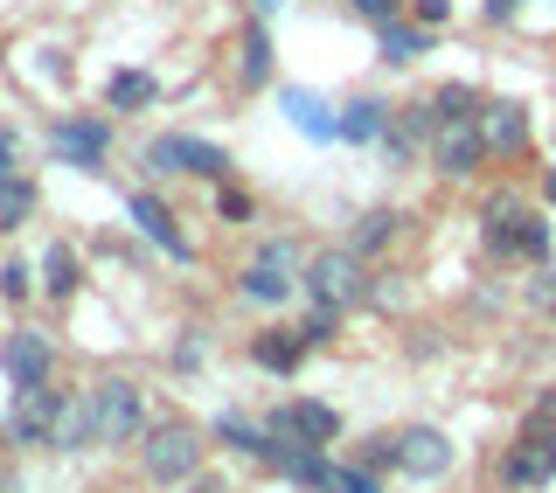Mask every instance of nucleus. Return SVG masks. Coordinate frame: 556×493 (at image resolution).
Wrapping results in <instances>:
<instances>
[{
  "instance_id": "412c9836",
  "label": "nucleus",
  "mask_w": 556,
  "mask_h": 493,
  "mask_svg": "<svg viewBox=\"0 0 556 493\" xmlns=\"http://www.w3.org/2000/svg\"><path fill=\"white\" fill-rule=\"evenodd\" d=\"M237 84H243V91H265V84H271V28H265V22H251V28H243V49H237Z\"/></svg>"
},
{
  "instance_id": "2f4dec72",
  "label": "nucleus",
  "mask_w": 556,
  "mask_h": 493,
  "mask_svg": "<svg viewBox=\"0 0 556 493\" xmlns=\"http://www.w3.org/2000/svg\"><path fill=\"white\" fill-rule=\"evenodd\" d=\"M22 174V139H14V126H0V181H14Z\"/></svg>"
},
{
  "instance_id": "9b49d317",
  "label": "nucleus",
  "mask_w": 556,
  "mask_h": 493,
  "mask_svg": "<svg viewBox=\"0 0 556 493\" xmlns=\"http://www.w3.org/2000/svg\"><path fill=\"white\" fill-rule=\"evenodd\" d=\"M300 271L306 264H271V257H251L237 271V299H251V306H286L292 292H306L300 286Z\"/></svg>"
},
{
  "instance_id": "b1692460",
  "label": "nucleus",
  "mask_w": 556,
  "mask_h": 493,
  "mask_svg": "<svg viewBox=\"0 0 556 493\" xmlns=\"http://www.w3.org/2000/svg\"><path fill=\"white\" fill-rule=\"evenodd\" d=\"M376 42H382V63H417L431 49V28L425 22H396V28H382Z\"/></svg>"
},
{
  "instance_id": "f03ea898",
  "label": "nucleus",
  "mask_w": 556,
  "mask_h": 493,
  "mask_svg": "<svg viewBox=\"0 0 556 493\" xmlns=\"http://www.w3.org/2000/svg\"><path fill=\"white\" fill-rule=\"evenodd\" d=\"M300 286H306L313 306L348 313V306H362V299L376 292V278H369V257H362V251H348V243H327V251H313V257H306Z\"/></svg>"
},
{
  "instance_id": "cd10ccee",
  "label": "nucleus",
  "mask_w": 556,
  "mask_h": 493,
  "mask_svg": "<svg viewBox=\"0 0 556 493\" xmlns=\"http://www.w3.org/2000/svg\"><path fill=\"white\" fill-rule=\"evenodd\" d=\"M300 333H306V347H327V341L341 333V313H334V306H313L306 320H300Z\"/></svg>"
},
{
  "instance_id": "2eb2a0df",
  "label": "nucleus",
  "mask_w": 556,
  "mask_h": 493,
  "mask_svg": "<svg viewBox=\"0 0 556 493\" xmlns=\"http://www.w3.org/2000/svg\"><path fill=\"white\" fill-rule=\"evenodd\" d=\"M278 112H286L306 139H341V112H334V104H320L313 91H292V84H286V91H278Z\"/></svg>"
},
{
  "instance_id": "aec40b11",
  "label": "nucleus",
  "mask_w": 556,
  "mask_h": 493,
  "mask_svg": "<svg viewBox=\"0 0 556 493\" xmlns=\"http://www.w3.org/2000/svg\"><path fill=\"white\" fill-rule=\"evenodd\" d=\"M396 237H404V208H362V216H355V230H348V251L376 257L382 243H396Z\"/></svg>"
},
{
  "instance_id": "4468645a",
  "label": "nucleus",
  "mask_w": 556,
  "mask_h": 493,
  "mask_svg": "<svg viewBox=\"0 0 556 493\" xmlns=\"http://www.w3.org/2000/svg\"><path fill=\"white\" fill-rule=\"evenodd\" d=\"M521 230H529V202H486V216H480V237H486V251H494L501 264H508V257H521Z\"/></svg>"
},
{
  "instance_id": "20e7f679",
  "label": "nucleus",
  "mask_w": 556,
  "mask_h": 493,
  "mask_svg": "<svg viewBox=\"0 0 556 493\" xmlns=\"http://www.w3.org/2000/svg\"><path fill=\"white\" fill-rule=\"evenodd\" d=\"M84 417H91V445H132V438H147V403H139L132 376H98L84 390Z\"/></svg>"
},
{
  "instance_id": "6e6552de",
  "label": "nucleus",
  "mask_w": 556,
  "mask_h": 493,
  "mask_svg": "<svg viewBox=\"0 0 556 493\" xmlns=\"http://www.w3.org/2000/svg\"><path fill=\"white\" fill-rule=\"evenodd\" d=\"M556 480V431L521 417V438L501 452V486H543Z\"/></svg>"
},
{
  "instance_id": "9d476101",
  "label": "nucleus",
  "mask_w": 556,
  "mask_h": 493,
  "mask_svg": "<svg viewBox=\"0 0 556 493\" xmlns=\"http://www.w3.org/2000/svg\"><path fill=\"white\" fill-rule=\"evenodd\" d=\"M271 431L327 452L341 438V410H334V403H313V396H292V403H278V410H271Z\"/></svg>"
},
{
  "instance_id": "72a5a7b5",
  "label": "nucleus",
  "mask_w": 556,
  "mask_h": 493,
  "mask_svg": "<svg viewBox=\"0 0 556 493\" xmlns=\"http://www.w3.org/2000/svg\"><path fill=\"white\" fill-rule=\"evenodd\" d=\"M334 493H382L362 466H334Z\"/></svg>"
},
{
  "instance_id": "a211bd4d",
  "label": "nucleus",
  "mask_w": 556,
  "mask_h": 493,
  "mask_svg": "<svg viewBox=\"0 0 556 493\" xmlns=\"http://www.w3.org/2000/svg\"><path fill=\"white\" fill-rule=\"evenodd\" d=\"M77 286H84V257H77V243H49L42 251V299H77Z\"/></svg>"
},
{
  "instance_id": "1a4fd4ad",
  "label": "nucleus",
  "mask_w": 556,
  "mask_h": 493,
  "mask_svg": "<svg viewBox=\"0 0 556 493\" xmlns=\"http://www.w3.org/2000/svg\"><path fill=\"white\" fill-rule=\"evenodd\" d=\"M396 472H410V480H445L452 472V438L439 425H404L396 431Z\"/></svg>"
},
{
  "instance_id": "7c9ffc66",
  "label": "nucleus",
  "mask_w": 556,
  "mask_h": 493,
  "mask_svg": "<svg viewBox=\"0 0 556 493\" xmlns=\"http://www.w3.org/2000/svg\"><path fill=\"white\" fill-rule=\"evenodd\" d=\"M251 208H257V202L243 195V188H230V181L216 188V216H230V223H251Z\"/></svg>"
},
{
  "instance_id": "dca6fc26",
  "label": "nucleus",
  "mask_w": 556,
  "mask_h": 493,
  "mask_svg": "<svg viewBox=\"0 0 556 493\" xmlns=\"http://www.w3.org/2000/svg\"><path fill=\"white\" fill-rule=\"evenodd\" d=\"M300 355H306V333H300V327H265V333L251 341V362L271 368V376H292V368H300Z\"/></svg>"
},
{
  "instance_id": "5701e85b",
  "label": "nucleus",
  "mask_w": 556,
  "mask_h": 493,
  "mask_svg": "<svg viewBox=\"0 0 556 493\" xmlns=\"http://www.w3.org/2000/svg\"><path fill=\"white\" fill-rule=\"evenodd\" d=\"M147 174H195V139L188 132H167V139H147Z\"/></svg>"
},
{
  "instance_id": "4be33fe9",
  "label": "nucleus",
  "mask_w": 556,
  "mask_h": 493,
  "mask_svg": "<svg viewBox=\"0 0 556 493\" xmlns=\"http://www.w3.org/2000/svg\"><path fill=\"white\" fill-rule=\"evenodd\" d=\"M480 91L473 84H439V91L425 98V112H431V126H459V118H480Z\"/></svg>"
},
{
  "instance_id": "c9c22d12",
  "label": "nucleus",
  "mask_w": 556,
  "mask_h": 493,
  "mask_svg": "<svg viewBox=\"0 0 556 493\" xmlns=\"http://www.w3.org/2000/svg\"><path fill=\"white\" fill-rule=\"evenodd\" d=\"M521 14V0H486V22H515Z\"/></svg>"
},
{
  "instance_id": "39448f33",
  "label": "nucleus",
  "mask_w": 556,
  "mask_h": 493,
  "mask_svg": "<svg viewBox=\"0 0 556 493\" xmlns=\"http://www.w3.org/2000/svg\"><path fill=\"white\" fill-rule=\"evenodd\" d=\"M49 153H56V167L104 174V161H112V126H104L98 112H70V118L49 126Z\"/></svg>"
},
{
  "instance_id": "c85d7f7f",
  "label": "nucleus",
  "mask_w": 556,
  "mask_h": 493,
  "mask_svg": "<svg viewBox=\"0 0 556 493\" xmlns=\"http://www.w3.org/2000/svg\"><path fill=\"white\" fill-rule=\"evenodd\" d=\"M28 292H35V271L22 257H8V264H0V299H28Z\"/></svg>"
},
{
  "instance_id": "423d86ee",
  "label": "nucleus",
  "mask_w": 556,
  "mask_h": 493,
  "mask_svg": "<svg viewBox=\"0 0 556 493\" xmlns=\"http://www.w3.org/2000/svg\"><path fill=\"white\" fill-rule=\"evenodd\" d=\"M0 376L14 390H35V382H56V341L42 327H14L0 333Z\"/></svg>"
},
{
  "instance_id": "f257e3e1",
  "label": "nucleus",
  "mask_w": 556,
  "mask_h": 493,
  "mask_svg": "<svg viewBox=\"0 0 556 493\" xmlns=\"http://www.w3.org/2000/svg\"><path fill=\"white\" fill-rule=\"evenodd\" d=\"M139 466H147L153 486H195L202 466H208V445L188 417H161L147 425V445H139Z\"/></svg>"
},
{
  "instance_id": "a878e982",
  "label": "nucleus",
  "mask_w": 556,
  "mask_h": 493,
  "mask_svg": "<svg viewBox=\"0 0 556 493\" xmlns=\"http://www.w3.org/2000/svg\"><path fill=\"white\" fill-rule=\"evenodd\" d=\"M348 8H355V22H369L376 35L396 28V22H410V0H348Z\"/></svg>"
},
{
  "instance_id": "393cba45",
  "label": "nucleus",
  "mask_w": 556,
  "mask_h": 493,
  "mask_svg": "<svg viewBox=\"0 0 556 493\" xmlns=\"http://www.w3.org/2000/svg\"><path fill=\"white\" fill-rule=\"evenodd\" d=\"M28 216H35V181H28V174L0 181V230H22Z\"/></svg>"
},
{
  "instance_id": "bb28decb",
  "label": "nucleus",
  "mask_w": 556,
  "mask_h": 493,
  "mask_svg": "<svg viewBox=\"0 0 556 493\" xmlns=\"http://www.w3.org/2000/svg\"><path fill=\"white\" fill-rule=\"evenodd\" d=\"M216 438H223V445H237V452H257V459H265V445H271V431L243 425V417H216Z\"/></svg>"
},
{
  "instance_id": "0eeeda50",
  "label": "nucleus",
  "mask_w": 556,
  "mask_h": 493,
  "mask_svg": "<svg viewBox=\"0 0 556 493\" xmlns=\"http://www.w3.org/2000/svg\"><path fill=\"white\" fill-rule=\"evenodd\" d=\"M431 174H445V181H473V174L494 161L486 153V132H480V118H459V126H439L431 132Z\"/></svg>"
},
{
  "instance_id": "f704fd0d",
  "label": "nucleus",
  "mask_w": 556,
  "mask_h": 493,
  "mask_svg": "<svg viewBox=\"0 0 556 493\" xmlns=\"http://www.w3.org/2000/svg\"><path fill=\"white\" fill-rule=\"evenodd\" d=\"M410 14H417L425 28H445V22H452V0H410Z\"/></svg>"
},
{
  "instance_id": "c756f323",
  "label": "nucleus",
  "mask_w": 556,
  "mask_h": 493,
  "mask_svg": "<svg viewBox=\"0 0 556 493\" xmlns=\"http://www.w3.org/2000/svg\"><path fill=\"white\" fill-rule=\"evenodd\" d=\"M521 257L529 264L549 257V216H535V208H529V230H521Z\"/></svg>"
},
{
  "instance_id": "f8f14e48",
  "label": "nucleus",
  "mask_w": 556,
  "mask_h": 493,
  "mask_svg": "<svg viewBox=\"0 0 556 493\" xmlns=\"http://www.w3.org/2000/svg\"><path fill=\"white\" fill-rule=\"evenodd\" d=\"M480 132H486V153H501V161L529 153V104L486 98V104H480Z\"/></svg>"
},
{
  "instance_id": "7ed1b4c3",
  "label": "nucleus",
  "mask_w": 556,
  "mask_h": 493,
  "mask_svg": "<svg viewBox=\"0 0 556 493\" xmlns=\"http://www.w3.org/2000/svg\"><path fill=\"white\" fill-rule=\"evenodd\" d=\"M70 403H77V390H56V382H35V390H14L8 403V445H22V452H49V445H63V425H70Z\"/></svg>"
},
{
  "instance_id": "f3484780",
  "label": "nucleus",
  "mask_w": 556,
  "mask_h": 493,
  "mask_svg": "<svg viewBox=\"0 0 556 493\" xmlns=\"http://www.w3.org/2000/svg\"><path fill=\"white\" fill-rule=\"evenodd\" d=\"M390 104L382 98H348L341 104V139H355V147H382V132H390Z\"/></svg>"
},
{
  "instance_id": "473e14b6",
  "label": "nucleus",
  "mask_w": 556,
  "mask_h": 493,
  "mask_svg": "<svg viewBox=\"0 0 556 493\" xmlns=\"http://www.w3.org/2000/svg\"><path fill=\"white\" fill-rule=\"evenodd\" d=\"M529 306L535 313H556V271H535L529 278Z\"/></svg>"
},
{
  "instance_id": "e433bc0d",
  "label": "nucleus",
  "mask_w": 556,
  "mask_h": 493,
  "mask_svg": "<svg viewBox=\"0 0 556 493\" xmlns=\"http://www.w3.org/2000/svg\"><path fill=\"white\" fill-rule=\"evenodd\" d=\"M195 493H237L230 480H208V472H202V480H195Z\"/></svg>"
},
{
  "instance_id": "4c0bfd02",
  "label": "nucleus",
  "mask_w": 556,
  "mask_h": 493,
  "mask_svg": "<svg viewBox=\"0 0 556 493\" xmlns=\"http://www.w3.org/2000/svg\"><path fill=\"white\" fill-rule=\"evenodd\" d=\"M543 195H549V202H556V167H549V174H543Z\"/></svg>"
},
{
  "instance_id": "ddd939ff",
  "label": "nucleus",
  "mask_w": 556,
  "mask_h": 493,
  "mask_svg": "<svg viewBox=\"0 0 556 493\" xmlns=\"http://www.w3.org/2000/svg\"><path fill=\"white\" fill-rule=\"evenodd\" d=\"M126 208H132V223H139V230H147L153 243H161V251H167L174 264H195V243L181 237V223H174V208H167L161 195H147V188H139V195H132Z\"/></svg>"
},
{
  "instance_id": "6ab92c4d",
  "label": "nucleus",
  "mask_w": 556,
  "mask_h": 493,
  "mask_svg": "<svg viewBox=\"0 0 556 493\" xmlns=\"http://www.w3.org/2000/svg\"><path fill=\"white\" fill-rule=\"evenodd\" d=\"M104 104H112V112H153V104H161V84H153L147 69H112V77H104Z\"/></svg>"
}]
</instances>
